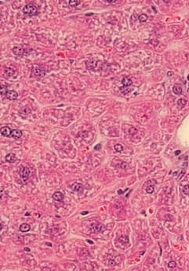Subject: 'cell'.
<instances>
[{
  "instance_id": "cell-1",
  "label": "cell",
  "mask_w": 189,
  "mask_h": 271,
  "mask_svg": "<svg viewBox=\"0 0 189 271\" xmlns=\"http://www.w3.org/2000/svg\"><path fill=\"white\" fill-rule=\"evenodd\" d=\"M23 13L28 16H34L36 15L38 13V9L35 5L32 3H28L25 5L23 8Z\"/></svg>"
},
{
  "instance_id": "cell-2",
  "label": "cell",
  "mask_w": 189,
  "mask_h": 271,
  "mask_svg": "<svg viewBox=\"0 0 189 271\" xmlns=\"http://www.w3.org/2000/svg\"><path fill=\"white\" fill-rule=\"evenodd\" d=\"M90 229L93 233H101L105 230V226L99 223H93L90 225Z\"/></svg>"
},
{
  "instance_id": "cell-3",
  "label": "cell",
  "mask_w": 189,
  "mask_h": 271,
  "mask_svg": "<svg viewBox=\"0 0 189 271\" xmlns=\"http://www.w3.org/2000/svg\"><path fill=\"white\" fill-rule=\"evenodd\" d=\"M20 176H21L23 181L25 182L28 179V177H29L31 172H30V169H28V167H22L20 171Z\"/></svg>"
},
{
  "instance_id": "cell-4",
  "label": "cell",
  "mask_w": 189,
  "mask_h": 271,
  "mask_svg": "<svg viewBox=\"0 0 189 271\" xmlns=\"http://www.w3.org/2000/svg\"><path fill=\"white\" fill-rule=\"evenodd\" d=\"M32 73L35 76H37V77H43L46 75V71H43L40 67L38 66H34L32 68Z\"/></svg>"
},
{
  "instance_id": "cell-5",
  "label": "cell",
  "mask_w": 189,
  "mask_h": 271,
  "mask_svg": "<svg viewBox=\"0 0 189 271\" xmlns=\"http://www.w3.org/2000/svg\"><path fill=\"white\" fill-rule=\"evenodd\" d=\"M6 98L10 100H15L17 99L18 97V94L16 91L14 90H9L8 93H6Z\"/></svg>"
},
{
  "instance_id": "cell-6",
  "label": "cell",
  "mask_w": 189,
  "mask_h": 271,
  "mask_svg": "<svg viewBox=\"0 0 189 271\" xmlns=\"http://www.w3.org/2000/svg\"><path fill=\"white\" fill-rule=\"evenodd\" d=\"M11 133H12V130L10 129L9 127L7 126H4L1 128V135L3 136H6V137H9V136H11Z\"/></svg>"
},
{
  "instance_id": "cell-7",
  "label": "cell",
  "mask_w": 189,
  "mask_h": 271,
  "mask_svg": "<svg viewBox=\"0 0 189 271\" xmlns=\"http://www.w3.org/2000/svg\"><path fill=\"white\" fill-rule=\"evenodd\" d=\"M23 133L22 131H20V129H14L12 130V133H11V136L14 139H19L22 136Z\"/></svg>"
},
{
  "instance_id": "cell-8",
  "label": "cell",
  "mask_w": 189,
  "mask_h": 271,
  "mask_svg": "<svg viewBox=\"0 0 189 271\" xmlns=\"http://www.w3.org/2000/svg\"><path fill=\"white\" fill-rule=\"evenodd\" d=\"M53 198L57 201H62L64 200V194L61 192H55L53 195Z\"/></svg>"
},
{
  "instance_id": "cell-9",
  "label": "cell",
  "mask_w": 189,
  "mask_h": 271,
  "mask_svg": "<svg viewBox=\"0 0 189 271\" xmlns=\"http://www.w3.org/2000/svg\"><path fill=\"white\" fill-rule=\"evenodd\" d=\"M6 161L9 163H14L17 161V157H16V155L14 154L10 153L6 156Z\"/></svg>"
},
{
  "instance_id": "cell-10",
  "label": "cell",
  "mask_w": 189,
  "mask_h": 271,
  "mask_svg": "<svg viewBox=\"0 0 189 271\" xmlns=\"http://www.w3.org/2000/svg\"><path fill=\"white\" fill-rule=\"evenodd\" d=\"M19 230H20V232L25 233V232H28V231H29L31 230V227H30V225L28 224V223H23V224H21L20 226Z\"/></svg>"
},
{
  "instance_id": "cell-11",
  "label": "cell",
  "mask_w": 189,
  "mask_h": 271,
  "mask_svg": "<svg viewBox=\"0 0 189 271\" xmlns=\"http://www.w3.org/2000/svg\"><path fill=\"white\" fill-rule=\"evenodd\" d=\"M72 188L73 190L77 191V192H80L82 190V185L79 183H75L72 184Z\"/></svg>"
},
{
  "instance_id": "cell-12",
  "label": "cell",
  "mask_w": 189,
  "mask_h": 271,
  "mask_svg": "<svg viewBox=\"0 0 189 271\" xmlns=\"http://www.w3.org/2000/svg\"><path fill=\"white\" fill-rule=\"evenodd\" d=\"M15 70L14 68H11V67H6L5 68V74H6V75L7 77H12V76H14V73H15Z\"/></svg>"
},
{
  "instance_id": "cell-13",
  "label": "cell",
  "mask_w": 189,
  "mask_h": 271,
  "mask_svg": "<svg viewBox=\"0 0 189 271\" xmlns=\"http://www.w3.org/2000/svg\"><path fill=\"white\" fill-rule=\"evenodd\" d=\"M122 83L124 87H128V86H131L133 84V81H131V79H130L129 78H126V77H124L123 78V79L122 80Z\"/></svg>"
},
{
  "instance_id": "cell-14",
  "label": "cell",
  "mask_w": 189,
  "mask_h": 271,
  "mask_svg": "<svg viewBox=\"0 0 189 271\" xmlns=\"http://www.w3.org/2000/svg\"><path fill=\"white\" fill-rule=\"evenodd\" d=\"M173 92L177 95H180L182 93V88L179 85H176L173 87Z\"/></svg>"
},
{
  "instance_id": "cell-15",
  "label": "cell",
  "mask_w": 189,
  "mask_h": 271,
  "mask_svg": "<svg viewBox=\"0 0 189 271\" xmlns=\"http://www.w3.org/2000/svg\"><path fill=\"white\" fill-rule=\"evenodd\" d=\"M13 52H14V53L15 55H17V56H21V55L23 54L24 49L22 48H20V47L16 46L13 49Z\"/></svg>"
},
{
  "instance_id": "cell-16",
  "label": "cell",
  "mask_w": 189,
  "mask_h": 271,
  "mask_svg": "<svg viewBox=\"0 0 189 271\" xmlns=\"http://www.w3.org/2000/svg\"><path fill=\"white\" fill-rule=\"evenodd\" d=\"M186 104H187V101L185 99H179L177 101V106L179 107L180 109H182L186 105Z\"/></svg>"
},
{
  "instance_id": "cell-17",
  "label": "cell",
  "mask_w": 189,
  "mask_h": 271,
  "mask_svg": "<svg viewBox=\"0 0 189 271\" xmlns=\"http://www.w3.org/2000/svg\"><path fill=\"white\" fill-rule=\"evenodd\" d=\"M119 241L122 244H127L129 243V238L127 236H121L119 238Z\"/></svg>"
},
{
  "instance_id": "cell-18",
  "label": "cell",
  "mask_w": 189,
  "mask_h": 271,
  "mask_svg": "<svg viewBox=\"0 0 189 271\" xmlns=\"http://www.w3.org/2000/svg\"><path fill=\"white\" fill-rule=\"evenodd\" d=\"M20 112L21 113V114H28L31 112V110H30L29 107H22L21 109H20Z\"/></svg>"
},
{
  "instance_id": "cell-19",
  "label": "cell",
  "mask_w": 189,
  "mask_h": 271,
  "mask_svg": "<svg viewBox=\"0 0 189 271\" xmlns=\"http://www.w3.org/2000/svg\"><path fill=\"white\" fill-rule=\"evenodd\" d=\"M0 93H1V96L6 95V93H8V89L6 86H1V88H0Z\"/></svg>"
},
{
  "instance_id": "cell-20",
  "label": "cell",
  "mask_w": 189,
  "mask_h": 271,
  "mask_svg": "<svg viewBox=\"0 0 189 271\" xmlns=\"http://www.w3.org/2000/svg\"><path fill=\"white\" fill-rule=\"evenodd\" d=\"M80 2H81V1H78V0H71V1H68V3H69L70 6H72V7L77 6Z\"/></svg>"
},
{
  "instance_id": "cell-21",
  "label": "cell",
  "mask_w": 189,
  "mask_h": 271,
  "mask_svg": "<svg viewBox=\"0 0 189 271\" xmlns=\"http://www.w3.org/2000/svg\"><path fill=\"white\" fill-rule=\"evenodd\" d=\"M138 18H139V20H140L141 22H144V21H146V20H148V15H147V14H141L140 16H139Z\"/></svg>"
},
{
  "instance_id": "cell-22",
  "label": "cell",
  "mask_w": 189,
  "mask_h": 271,
  "mask_svg": "<svg viewBox=\"0 0 189 271\" xmlns=\"http://www.w3.org/2000/svg\"><path fill=\"white\" fill-rule=\"evenodd\" d=\"M114 148L117 152H122L123 151V147L121 144H116V145H115Z\"/></svg>"
},
{
  "instance_id": "cell-23",
  "label": "cell",
  "mask_w": 189,
  "mask_h": 271,
  "mask_svg": "<svg viewBox=\"0 0 189 271\" xmlns=\"http://www.w3.org/2000/svg\"><path fill=\"white\" fill-rule=\"evenodd\" d=\"M183 193L186 195H189V185H185L183 187Z\"/></svg>"
},
{
  "instance_id": "cell-24",
  "label": "cell",
  "mask_w": 189,
  "mask_h": 271,
  "mask_svg": "<svg viewBox=\"0 0 189 271\" xmlns=\"http://www.w3.org/2000/svg\"><path fill=\"white\" fill-rule=\"evenodd\" d=\"M176 266H177V264H176V262L174 261H170L169 263H168V267H169L170 269H174V268L176 267Z\"/></svg>"
},
{
  "instance_id": "cell-25",
  "label": "cell",
  "mask_w": 189,
  "mask_h": 271,
  "mask_svg": "<svg viewBox=\"0 0 189 271\" xmlns=\"http://www.w3.org/2000/svg\"><path fill=\"white\" fill-rule=\"evenodd\" d=\"M137 133V129H136V128L134 127H132L130 128V130H129V133L130 134V135H135V134Z\"/></svg>"
},
{
  "instance_id": "cell-26",
  "label": "cell",
  "mask_w": 189,
  "mask_h": 271,
  "mask_svg": "<svg viewBox=\"0 0 189 271\" xmlns=\"http://www.w3.org/2000/svg\"><path fill=\"white\" fill-rule=\"evenodd\" d=\"M147 193L148 194H152L154 192V186H148V187H147Z\"/></svg>"
},
{
  "instance_id": "cell-27",
  "label": "cell",
  "mask_w": 189,
  "mask_h": 271,
  "mask_svg": "<svg viewBox=\"0 0 189 271\" xmlns=\"http://www.w3.org/2000/svg\"><path fill=\"white\" fill-rule=\"evenodd\" d=\"M118 166H119V168H121V169H126L127 167H128V164H126V162H122L121 165H118Z\"/></svg>"
},
{
  "instance_id": "cell-28",
  "label": "cell",
  "mask_w": 189,
  "mask_h": 271,
  "mask_svg": "<svg viewBox=\"0 0 189 271\" xmlns=\"http://www.w3.org/2000/svg\"><path fill=\"white\" fill-rule=\"evenodd\" d=\"M115 264H116V263H115V262L114 261V260H111H111H109V261H108V265L111 266H114Z\"/></svg>"
},
{
  "instance_id": "cell-29",
  "label": "cell",
  "mask_w": 189,
  "mask_h": 271,
  "mask_svg": "<svg viewBox=\"0 0 189 271\" xmlns=\"http://www.w3.org/2000/svg\"><path fill=\"white\" fill-rule=\"evenodd\" d=\"M101 148V143H98L97 145H96L95 147H94V150H95V151H99Z\"/></svg>"
},
{
  "instance_id": "cell-30",
  "label": "cell",
  "mask_w": 189,
  "mask_h": 271,
  "mask_svg": "<svg viewBox=\"0 0 189 271\" xmlns=\"http://www.w3.org/2000/svg\"><path fill=\"white\" fill-rule=\"evenodd\" d=\"M173 75H174V72H173V71H169V72H168V74H167L168 76H172Z\"/></svg>"
},
{
  "instance_id": "cell-31",
  "label": "cell",
  "mask_w": 189,
  "mask_h": 271,
  "mask_svg": "<svg viewBox=\"0 0 189 271\" xmlns=\"http://www.w3.org/2000/svg\"><path fill=\"white\" fill-rule=\"evenodd\" d=\"M175 155L177 156V155H179V154H180V151H175Z\"/></svg>"
},
{
  "instance_id": "cell-32",
  "label": "cell",
  "mask_w": 189,
  "mask_h": 271,
  "mask_svg": "<svg viewBox=\"0 0 189 271\" xmlns=\"http://www.w3.org/2000/svg\"><path fill=\"white\" fill-rule=\"evenodd\" d=\"M118 194H122L123 192H122V190H118Z\"/></svg>"
},
{
  "instance_id": "cell-33",
  "label": "cell",
  "mask_w": 189,
  "mask_h": 271,
  "mask_svg": "<svg viewBox=\"0 0 189 271\" xmlns=\"http://www.w3.org/2000/svg\"><path fill=\"white\" fill-rule=\"evenodd\" d=\"M106 2H108V3H114V2H115L116 1H115V0H114V1H109V0H108V1H106Z\"/></svg>"
},
{
  "instance_id": "cell-34",
  "label": "cell",
  "mask_w": 189,
  "mask_h": 271,
  "mask_svg": "<svg viewBox=\"0 0 189 271\" xmlns=\"http://www.w3.org/2000/svg\"><path fill=\"white\" fill-rule=\"evenodd\" d=\"M81 214L83 215H86V214H88V212H83L81 213Z\"/></svg>"
},
{
  "instance_id": "cell-35",
  "label": "cell",
  "mask_w": 189,
  "mask_h": 271,
  "mask_svg": "<svg viewBox=\"0 0 189 271\" xmlns=\"http://www.w3.org/2000/svg\"><path fill=\"white\" fill-rule=\"evenodd\" d=\"M87 242H88V243H90V244H93V242L92 241H89V240H87Z\"/></svg>"
},
{
  "instance_id": "cell-36",
  "label": "cell",
  "mask_w": 189,
  "mask_h": 271,
  "mask_svg": "<svg viewBox=\"0 0 189 271\" xmlns=\"http://www.w3.org/2000/svg\"><path fill=\"white\" fill-rule=\"evenodd\" d=\"M24 250H25V251H27V252H30V249L28 248H25Z\"/></svg>"
},
{
  "instance_id": "cell-37",
  "label": "cell",
  "mask_w": 189,
  "mask_h": 271,
  "mask_svg": "<svg viewBox=\"0 0 189 271\" xmlns=\"http://www.w3.org/2000/svg\"><path fill=\"white\" fill-rule=\"evenodd\" d=\"M2 225L1 224L0 225V230H2Z\"/></svg>"
}]
</instances>
